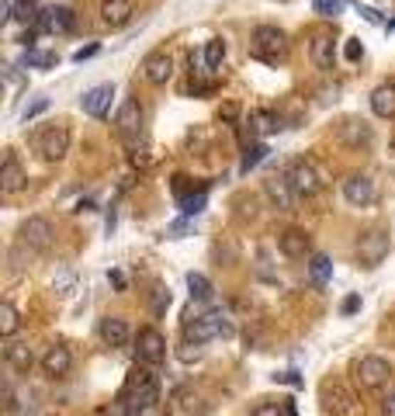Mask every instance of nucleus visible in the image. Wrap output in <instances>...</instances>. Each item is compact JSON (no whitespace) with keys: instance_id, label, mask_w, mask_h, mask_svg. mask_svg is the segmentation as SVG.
<instances>
[{"instance_id":"obj_25","label":"nucleus","mask_w":395,"mask_h":416,"mask_svg":"<svg viewBox=\"0 0 395 416\" xmlns=\"http://www.w3.org/2000/svg\"><path fill=\"white\" fill-rule=\"evenodd\" d=\"M18 326H21V312L14 309L11 302H0V337L11 340L18 333Z\"/></svg>"},{"instance_id":"obj_17","label":"nucleus","mask_w":395,"mask_h":416,"mask_svg":"<svg viewBox=\"0 0 395 416\" xmlns=\"http://www.w3.org/2000/svg\"><path fill=\"white\" fill-rule=\"evenodd\" d=\"M98 333H101V340H105L107 347H125V343L132 340L129 323H125L122 316H105L101 326H98Z\"/></svg>"},{"instance_id":"obj_30","label":"nucleus","mask_w":395,"mask_h":416,"mask_svg":"<svg viewBox=\"0 0 395 416\" xmlns=\"http://www.w3.org/2000/svg\"><path fill=\"white\" fill-rule=\"evenodd\" d=\"M326 402H330V410H337L340 416L354 413V399H350L343 389H337V385H333V389H326Z\"/></svg>"},{"instance_id":"obj_37","label":"nucleus","mask_w":395,"mask_h":416,"mask_svg":"<svg viewBox=\"0 0 395 416\" xmlns=\"http://www.w3.org/2000/svg\"><path fill=\"white\" fill-rule=\"evenodd\" d=\"M343 56H347L350 63H357V59L364 56V46H361V38H347V46H343Z\"/></svg>"},{"instance_id":"obj_24","label":"nucleus","mask_w":395,"mask_h":416,"mask_svg":"<svg viewBox=\"0 0 395 416\" xmlns=\"http://www.w3.org/2000/svg\"><path fill=\"white\" fill-rule=\"evenodd\" d=\"M309 278H312V285L316 288H326L330 285V278H333V260L326 257V254H316L312 264H309Z\"/></svg>"},{"instance_id":"obj_2","label":"nucleus","mask_w":395,"mask_h":416,"mask_svg":"<svg viewBox=\"0 0 395 416\" xmlns=\"http://www.w3.org/2000/svg\"><path fill=\"white\" fill-rule=\"evenodd\" d=\"M215 337H233V323L222 309H209L205 316L184 323V340L194 343V347H201V343H209Z\"/></svg>"},{"instance_id":"obj_45","label":"nucleus","mask_w":395,"mask_h":416,"mask_svg":"<svg viewBox=\"0 0 395 416\" xmlns=\"http://www.w3.org/2000/svg\"><path fill=\"white\" fill-rule=\"evenodd\" d=\"M218 115H222L226 122H236V104H226V108H222Z\"/></svg>"},{"instance_id":"obj_39","label":"nucleus","mask_w":395,"mask_h":416,"mask_svg":"<svg viewBox=\"0 0 395 416\" xmlns=\"http://www.w3.org/2000/svg\"><path fill=\"white\" fill-rule=\"evenodd\" d=\"M46 108H49V98H38V101H35V104H28V108H25V122H31V118H38V115H42Z\"/></svg>"},{"instance_id":"obj_28","label":"nucleus","mask_w":395,"mask_h":416,"mask_svg":"<svg viewBox=\"0 0 395 416\" xmlns=\"http://www.w3.org/2000/svg\"><path fill=\"white\" fill-rule=\"evenodd\" d=\"M38 14H42V11H38V0H18V4H14V11H11V18H14V21H21V25H35V21H38Z\"/></svg>"},{"instance_id":"obj_31","label":"nucleus","mask_w":395,"mask_h":416,"mask_svg":"<svg viewBox=\"0 0 395 416\" xmlns=\"http://www.w3.org/2000/svg\"><path fill=\"white\" fill-rule=\"evenodd\" d=\"M267 153H270V150H267V142H253V146L246 150V156H243V163H239V170H243V174H250L253 167H260L263 160H267Z\"/></svg>"},{"instance_id":"obj_4","label":"nucleus","mask_w":395,"mask_h":416,"mask_svg":"<svg viewBox=\"0 0 395 416\" xmlns=\"http://www.w3.org/2000/svg\"><path fill=\"white\" fill-rule=\"evenodd\" d=\"M285 177L291 181V187H295L298 198H312V194L322 191V177H319L312 160H291L288 167H285Z\"/></svg>"},{"instance_id":"obj_43","label":"nucleus","mask_w":395,"mask_h":416,"mask_svg":"<svg viewBox=\"0 0 395 416\" xmlns=\"http://www.w3.org/2000/svg\"><path fill=\"white\" fill-rule=\"evenodd\" d=\"M90 56H98V46H87V49H77V52H73V59H77V63L90 59Z\"/></svg>"},{"instance_id":"obj_16","label":"nucleus","mask_w":395,"mask_h":416,"mask_svg":"<svg viewBox=\"0 0 395 416\" xmlns=\"http://www.w3.org/2000/svg\"><path fill=\"white\" fill-rule=\"evenodd\" d=\"M35 28H38V31H56V35H63V31L73 28V11H70V7H46V11L38 14Z\"/></svg>"},{"instance_id":"obj_26","label":"nucleus","mask_w":395,"mask_h":416,"mask_svg":"<svg viewBox=\"0 0 395 416\" xmlns=\"http://www.w3.org/2000/svg\"><path fill=\"white\" fill-rule=\"evenodd\" d=\"M340 139L347 142V146H361V142L368 146V142H371V129L364 125V122H347V125L340 129Z\"/></svg>"},{"instance_id":"obj_29","label":"nucleus","mask_w":395,"mask_h":416,"mask_svg":"<svg viewBox=\"0 0 395 416\" xmlns=\"http://www.w3.org/2000/svg\"><path fill=\"white\" fill-rule=\"evenodd\" d=\"M205 66H209V73H215L218 66H222V59H226V42L222 38H211V42H205Z\"/></svg>"},{"instance_id":"obj_33","label":"nucleus","mask_w":395,"mask_h":416,"mask_svg":"<svg viewBox=\"0 0 395 416\" xmlns=\"http://www.w3.org/2000/svg\"><path fill=\"white\" fill-rule=\"evenodd\" d=\"M59 59H56L53 52H35V49H28L25 52V66H35V70H46V66H56Z\"/></svg>"},{"instance_id":"obj_44","label":"nucleus","mask_w":395,"mask_h":416,"mask_svg":"<svg viewBox=\"0 0 395 416\" xmlns=\"http://www.w3.org/2000/svg\"><path fill=\"white\" fill-rule=\"evenodd\" d=\"M107 281L122 291V288H125V274H122V271H111V274H107Z\"/></svg>"},{"instance_id":"obj_18","label":"nucleus","mask_w":395,"mask_h":416,"mask_svg":"<svg viewBox=\"0 0 395 416\" xmlns=\"http://www.w3.org/2000/svg\"><path fill=\"white\" fill-rule=\"evenodd\" d=\"M135 14L132 0H105L101 4V25L105 28H125Z\"/></svg>"},{"instance_id":"obj_5","label":"nucleus","mask_w":395,"mask_h":416,"mask_svg":"<svg viewBox=\"0 0 395 416\" xmlns=\"http://www.w3.org/2000/svg\"><path fill=\"white\" fill-rule=\"evenodd\" d=\"M389 378H392L389 358L368 354V358H361V361L354 364V382H357L361 389H381V385H389Z\"/></svg>"},{"instance_id":"obj_32","label":"nucleus","mask_w":395,"mask_h":416,"mask_svg":"<svg viewBox=\"0 0 395 416\" xmlns=\"http://www.w3.org/2000/svg\"><path fill=\"white\" fill-rule=\"evenodd\" d=\"M205 202H209V194H205V191H198V194H184V198H181V212L191 219V215H198V212L205 208Z\"/></svg>"},{"instance_id":"obj_21","label":"nucleus","mask_w":395,"mask_h":416,"mask_svg":"<svg viewBox=\"0 0 395 416\" xmlns=\"http://www.w3.org/2000/svg\"><path fill=\"white\" fill-rule=\"evenodd\" d=\"M278 250L285 254V257H305L309 250H312V243H309V236L302 233V229H285V233L278 236Z\"/></svg>"},{"instance_id":"obj_36","label":"nucleus","mask_w":395,"mask_h":416,"mask_svg":"<svg viewBox=\"0 0 395 416\" xmlns=\"http://www.w3.org/2000/svg\"><path fill=\"white\" fill-rule=\"evenodd\" d=\"M167 309H170V291H167V288H157V291H153V316H163Z\"/></svg>"},{"instance_id":"obj_19","label":"nucleus","mask_w":395,"mask_h":416,"mask_svg":"<svg viewBox=\"0 0 395 416\" xmlns=\"http://www.w3.org/2000/svg\"><path fill=\"white\" fill-rule=\"evenodd\" d=\"M25 170H21V163H18V156L7 153V160H4V167H0V191L11 198V194H18L21 187H25Z\"/></svg>"},{"instance_id":"obj_22","label":"nucleus","mask_w":395,"mask_h":416,"mask_svg":"<svg viewBox=\"0 0 395 416\" xmlns=\"http://www.w3.org/2000/svg\"><path fill=\"white\" fill-rule=\"evenodd\" d=\"M371 111L378 118H395V83H381L371 90Z\"/></svg>"},{"instance_id":"obj_6","label":"nucleus","mask_w":395,"mask_h":416,"mask_svg":"<svg viewBox=\"0 0 395 416\" xmlns=\"http://www.w3.org/2000/svg\"><path fill=\"white\" fill-rule=\"evenodd\" d=\"M53 222L46 219V215H28L25 222H21V229H18V243L28 246V250H35V254H46L49 246H53Z\"/></svg>"},{"instance_id":"obj_20","label":"nucleus","mask_w":395,"mask_h":416,"mask_svg":"<svg viewBox=\"0 0 395 416\" xmlns=\"http://www.w3.org/2000/svg\"><path fill=\"white\" fill-rule=\"evenodd\" d=\"M4 361L11 364L14 371L28 375V371L35 368V350H31L28 343H14V340H7V343H4Z\"/></svg>"},{"instance_id":"obj_7","label":"nucleus","mask_w":395,"mask_h":416,"mask_svg":"<svg viewBox=\"0 0 395 416\" xmlns=\"http://www.w3.org/2000/svg\"><path fill=\"white\" fill-rule=\"evenodd\" d=\"M35 150L42 153V160H49V163L66 160V153H70V129H63V125L42 129L35 135Z\"/></svg>"},{"instance_id":"obj_3","label":"nucleus","mask_w":395,"mask_h":416,"mask_svg":"<svg viewBox=\"0 0 395 416\" xmlns=\"http://www.w3.org/2000/svg\"><path fill=\"white\" fill-rule=\"evenodd\" d=\"M250 49H253L257 59L278 66V63H285V56H288V35L274 25H260L253 31V46H250Z\"/></svg>"},{"instance_id":"obj_41","label":"nucleus","mask_w":395,"mask_h":416,"mask_svg":"<svg viewBox=\"0 0 395 416\" xmlns=\"http://www.w3.org/2000/svg\"><path fill=\"white\" fill-rule=\"evenodd\" d=\"M357 309H361V298H357V295H350V298L343 302V316H354Z\"/></svg>"},{"instance_id":"obj_10","label":"nucleus","mask_w":395,"mask_h":416,"mask_svg":"<svg viewBox=\"0 0 395 416\" xmlns=\"http://www.w3.org/2000/svg\"><path fill=\"white\" fill-rule=\"evenodd\" d=\"M343 198H347V205L354 208H368L378 202V187H374V181L371 177H364V174H354L350 181H343Z\"/></svg>"},{"instance_id":"obj_13","label":"nucleus","mask_w":395,"mask_h":416,"mask_svg":"<svg viewBox=\"0 0 395 416\" xmlns=\"http://www.w3.org/2000/svg\"><path fill=\"white\" fill-rule=\"evenodd\" d=\"M38 364H42V371H46L49 378H63V375H70V368H73V354H70V347L53 343V347H46V354L38 358Z\"/></svg>"},{"instance_id":"obj_35","label":"nucleus","mask_w":395,"mask_h":416,"mask_svg":"<svg viewBox=\"0 0 395 416\" xmlns=\"http://www.w3.org/2000/svg\"><path fill=\"white\" fill-rule=\"evenodd\" d=\"M288 410H285V402H257L253 410H250V416H285Z\"/></svg>"},{"instance_id":"obj_42","label":"nucleus","mask_w":395,"mask_h":416,"mask_svg":"<svg viewBox=\"0 0 395 416\" xmlns=\"http://www.w3.org/2000/svg\"><path fill=\"white\" fill-rule=\"evenodd\" d=\"M361 14L368 18L371 25H381V11H374V7H361Z\"/></svg>"},{"instance_id":"obj_23","label":"nucleus","mask_w":395,"mask_h":416,"mask_svg":"<svg viewBox=\"0 0 395 416\" xmlns=\"http://www.w3.org/2000/svg\"><path fill=\"white\" fill-rule=\"evenodd\" d=\"M312 63L316 70H333V59H337V46H333V35H316L312 38Z\"/></svg>"},{"instance_id":"obj_9","label":"nucleus","mask_w":395,"mask_h":416,"mask_svg":"<svg viewBox=\"0 0 395 416\" xmlns=\"http://www.w3.org/2000/svg\"><path fill=\"white\" fill-rule=\"evenodd\" d=\"M389 246H392V239H389L385 229H371V233H364L357 239V257H361L364 267H378L381 260L389 257Z\"/></svg>"},{"instance_id":"obj_27","label":"nucleus","mask_w":395,"mask_h":416,"mask_svg":"<svg viewBox=\"0 0 395 416\" xmlns=\"http://www.w3.org/2000/svg\"><path fill=\"white\" fill-rule=\"evenodd\" d=\"M187 291H191L194 302H209L215 288H211V281L205 278V274H194V271H191V274H187Z\"/></svg>"},{"instance_id":"obj_40","label":"nucleus","mask_w":395,"mask_h":416,"mask_svg":"<svg viewBox=\"0 0 395 416\" xmlns=\"http://www.w3.org/2000/svg\"><path fill=\"white\" fill-rule=\"evenodd\" d=\"M381 416H395V389L381 399Z\"/></svg>"},{"instance_id":"obj_15","label":"nucleus","mask_w":395,"mask_h":416,"mask_svg":"<svg viewBox=\"0 0 395 416\" xmlns=\"http://www.w3.org/2000/svg\"><path fill=\"white\" fill-rule=\"evenodd\" d=\"M263 191H267V198L274 202V208H281V212H291L295 202H298V194H295V187L291 181L281 174V177H267L263 181Z\"/></svg>"},{"instance_id":"obj_12","label":"nucleus","mask_w":395,"mask_h":416,"mask_svg":"<svg viewBox=\"0 0 395 416\" xmlns=\"http://www.w3.org/2000/svg\"><path fill=\"white\" fill-rule=\"evenodd\" d=\"M142 77L149 80L153 87H163L167 80L174 77V59H170V52H163V49L149 52V56L142 59Z\"/></svg>"},{"instance_id":"obj_8","label":"nucleus","mask_w":395,"mask_h":416,"mask_svg":"<svg viewBox=\"0 0 395 416\" xmlns=\"http://www.w3.org/2000/svg\"><path fill=\"white\" fill-rule=\"evenodd\" d=\"M135 361L149 364V368L167 361V340H163L159 330H153V326L139 330V337H135Z\"/></svg>"},{"instance_id":"obj_1","label":"nucleus","mask_w":395,"mask_h":416,"mask_svg":"<svg viewBox=\"0 0 395 416\" xmlns=\"http://www.w3.org/2000/svg\"><path fill=\"white\" fill-rule=\"evenodd\" d=\"M157 402H159V382L153 378L149 364H142V368L132 371L129 385L118 395V410L125 416H153Z\"/></svg>"},{"instance_id":"obj_11","label":"nucleus","mask_w":395,"mask_h":416,"mask_svg":"<svg viewBox=\"0 0 395 416\" xmlns=\"http://www.w3.org/2000/svg\"><path fill=\"white\" fill-rule=\"evenodd\" d=\"M115 132L122 135V139H139V132H142V104L139 101H125L118 108V115H115Z\"/></svg>"},{"instance_id":"obj_38","label":"nucleus","mask_w":395,"mask_h":416,"mask_svg":"<svg viewBox=\"0 0 395 416\" xmlns=\"http://www.w3.org/2000/svg\"><path fill=\"white\" fill-rule=\"evenodd\" d=\"M253 125H257L260 132H274V129H278V122H274L267 111H257V115H253Z\"/></svg>"},{"instance_id":"obj_34","label":"nucleus","mask_w":395,"mask_h":416,"mask_svg":"<svg viewBox=\"0 0 395 416\" xmlns=\"http://www.w3.org/2000/svg\"><path fill=\"white\" fill-rule=\"evenodd\" d=\"M312 11L319 18H337L343 14V0H312Z\"/></svg>"},{"instance_id":"obj_14","label":"nucleus","mask_w":395,"mask_h":416,"mask_svg":"<svg viewBox=\"0 0 395 416\" xmlns=\"http://www.w3.org/2000/svg\"><path fill=\"white\" fill-rule=\"evenodd\" d=\"M111 98H115V87L111 83H98V87H90L80 104H83V111L90 115V118H105L107 111H111Z\"/></svg>"}]
</instances>
